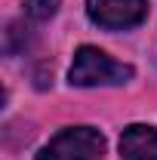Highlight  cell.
<instances>
[{
  "instance_id": "obj_1",
  "label": "cell",
  "mask_w": 157,
  "mask_h": 160,
  "mask_svg": "<svg viewBox=\"0 0 157 160\" xmlns=\"http://www.w3.org/2000/svg\"><path fill=\"white\" fill-rule=\"evenodd\" d=\"M133 65L114 62L108 52H102L96 46H80L74 52V65L68 71L71 86H120L126 80H133Z\"/></svg>"
},
{
  "instance_id": "obj_2",
  "label": "cell",
  "mask_w": 157,
  "mask_h": 160,
  "mask_svg": "<svg viewBox=\"0 0 157 160\" xmlns=\"http://www.w3.org/2000/svg\"><path fill=\"white\" fill-rule=\"evenodd\" d=\"M105 136L93 126H68L40 148L37 160H102Z\"/></svg>"
},
{
  "instance_id": "obj_3",
  "label": "cell",
  "mask_w": 157,
  "mask_h": 160,
  "mask_svg": "<svg viewBox=\"0 0 157 160\" xmlns=\"http://www.w3.org/2000/svg\"><path fill=\"white\" fill-rule=\"evenodd\" d=\"M86 16L105 31H126L145 22L148 0H86Z\"/></svg>"
},
{
  "instance_id": "obj_4",
  "label": "cell",
  "mask_w": 157,
  "mask_h": 160,
  "mask_svg": "<svg viewBox=\"0 0 157 160\" xmlns=\"http://www.w3.org/2000/svg\"><path fill=\"white\" fill-rule=\"evenodd\" d=\"M120 157L123 160H157V129L145 123H133L120 136Z\"/></svg>"
},
{
  "instance_id": "obj_5",
  "label": "cell",
  "mask_w": 157,
  "mask_h": 160,
  "mask_svg": "<svg viewBox=\"0 0 157 160\" xmlns=\"http://www.w3.org/2000/svg\"><path fill=\"white\" fill-rule=\"evenodd\" d=\"M31 46V25L25 22H9L3 31V52L6 56H19Z\"/></svg>"
},
{
  "instance_id": "obj_6",
  "label": "cell",
  "mask_w": 157,
  "mask_h": 160,
  "mask_svg": "<svg viewBox=\"0 0 157 160\" xmlns=\"http://www.w3.org/2000/svg\"><path fill=\"white\" fill-rule=\"evenodd\" d=\"M62 0H25V16L28 22H49L59 12Z\"/></svg>"
}]
</instances>
